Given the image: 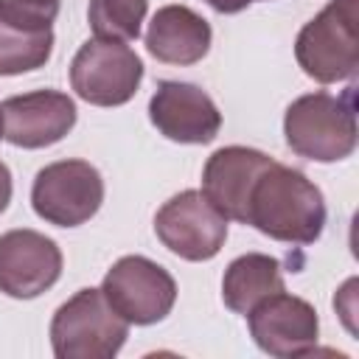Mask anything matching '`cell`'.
Masks as SVG:
<instances>
[{
  "label": "cell",
  "instance_id": "7c38bea8",
  "mask_svg": "<svg viewBox=\"0 0 359 359\" xmlns=\"http://www.w3.org/2000/svg\"><path fill=\"white\" fill-rule=\"evenodd\" d=\"M3 137L17 149H45L76 126V104L59 90H34L0 104Z\"/></svg>",
  "mask_w": 359,
  "mask_h": 359
},
{
  "label": "cell",
  "instance_id": "277c9868",
  "mask_svg": "<svg viewBox=\"0 0 359 359\" xmlns=\"http://www.w3.org/2000/svg\"><path fill=\"white\" fill-rule=\"evenodd\" d=\"M294 59L320 84L351 81L359 70L356 0H331L311 17L294 39Z\"/></svg>",
  "mask_w": 359,
  "mask_h": 359
},
{
  "label": "cell",
  "instance_id": "5bb4252c",
  "mask_svg": "<svg viewBox=\"0 0 359 359\" xmlns=\"http://www.w3.org/2000/svg\"><path fill=\"white\" fill-rule=\"evenodd\" d=\"M210 25L188 6H163L149 22L146 50L165 65H196L210 50Z\"/></svg>",
  "mask_w": 359,
  "mask_h": 359
},
{
  "label": "cell",
  "instance_id": "2e32d148",
  "mask_svg": "<svg viewBox=\"0 0 359 359\" xmlns=\"http://www.w3.org/2000/svg\"><path fill=\"white\" fill-rule=\"evenodd\" d=\"M53 53V31H22L0 20V76H20L45 62Z\"/></svg>",
  "mask_w": 359,
  "mask_h": 359
},
{
  "label": "cell",
  "instance_id": "9a60e30c",
  "mask_svg": "<svg viewBox=\"0 0 359 359\" xmlns=\"http://www.w3.org/2000/svg\"><path fill=\"white\" fill-rule=\"evenodd\" d=\"M283 289L280 261L264 252H247L227 264L222 278V300L236 314H250L255 303Z\"/></svg>",
  "mask_w": 359,
  "mask_h": 359
},
{
  "label": "cell",
  "instance_id": "9c48e42d",
  "mask_svg": "<svg viewBox=\"0 0 359 359\" xmlns=\"http://www.w3.org/2000/svg\"><path fill=\"white\" fill-rule=\"evenodd\" d=\"M247 323L255 345L278 359H292L314 351L320 337L314 306L297 294H289L286 289L255 303L247 314Z\"/></svg>",
  "mask_w": 359,
  "mask_h": 359
},
{
  "label": "cell",
  "instance_id": "e0dca14e",
  "mask_svg": "<svg viewBox=\"0 0 359 359\" xmlns=\"http://www.w3.org/2000/svg\"><path fill=\"white\" fill-rule=\"evenodd\" d=\"M149 0H90L87 20L95 39L132 42L140 36Z\"/></svg>",
  "mask_w": 359,
  "mask_h": 359
},
{
  "label": "cell",
  "instance_id": "8992f818",
  "mask_svg": "<svg viewBox=\"0 0 359 359\" xmlns=\"http://www.w3.org/2000/svg\"><path fill=\"white\" fill-rule=\"evenodd\" d=\"M107 303L129 325H154L177 303V283L165 266L146 255H123L101 280Z\"/></svg>",
  "mask_w": 359,
  "mask_h": 359
},
{
  "label": "cell",
  "instance_id": "8fae6325",
  "mask_svg": "<svg viewBox=\"0 0 359 359\" xmlns=\"http://www.w3.org/2000/svg\"><path fill=\"white\" fill-rule=\"evenodd\" d=\"M149 118L154 129L174 143H210L222 129V112L213 98L191 81H160L151 101Z\"/></svg>",
  "mask_w": 359,
  "mask_h": 359
},
{
  "label": "cell",
  "instance_id": "ac0fdd59",
  "mask_svg": "<svg viewBox=\"0 0 359 359\" xmlns=\"http://www.w3.org/2000/svg\"><path fill=\"white\" fill-rule=\"evenodd\" d=\"M62 0H0V20L22 31H50Z\"/></svg>",
  "mask_w": 359,
  "mask_h": 359
},
{
  "label": "cell",
  "instance_id": "6da1fadb",
  "mask_svg": "<svg viewBox=\"0 0 359 359\" xmlns=\"http://www.w3.org/2000/svg\"><path fill=\"white\" fill-rule=\"evenodd\" d=\"M247 224L283 244H314L325 227L323 191L303 171L275 160L250 191Z\"/></svg>",
  "mask_w": 359,
  "mask_h": 359
},
{
  "label": "cell",
  "instance_id": "ba28073f",
  "mask_svg": "<svg viewBox=\"0 0 359 359\" xmlns=\"http://www.w3.org/2000/svg\"><path fill=\"white\" fill-rule=\"evenodd\" d=\"M154 233L165 250L185 261H210L227 238V219L202 191H182L154 213Z\"/></svg>",
  "mask_w": 359,
  "mask_h": 359
},
{
  "label": "cell",
  "instance_id": "d6986e66",
  "mask_svg": "<svg viewBox=\"0 0 359 359\" xmlns=\"http://www.w3.org/2000/svg\"><path fill=\"white\" fill-rule=\"evenodd\" d=\"M213 11H219V14H238V11H244L252 0H205Z\"/></svg>",
  "mask_w": 359,
  "mask_h": 359
},
{
  "label": "cell",
  "instance_id": "5b68a950",
  "mask_svg": "<svg viewBox=\"0 0 359 359\" xmlns=\"http://www.w3.org/2000/svg\"><path fill=\"white\" fill-rule=\"evenodd\" d=\"M143 81L140 56L115 39H87L70 62V87L93 107H121Z\"/></svg>",
  "mask_w": 359,
  "mask_h": 359
},
{
  "label": "cell",
  "instance_id": "3957f363",
  "mask_svg": "<svg viewBox=\"0 0 359 359\" xmlns=\"http://www.w3.org/2000/svg\"><path fill=\"white\" fill-rule=\"evenodd\" d=\"M129 337V323L107 303L101 289H79L50 320L56 359H112Z\"/></svg>",
  "mask_w": 359,
  "mask_h": 359
},
{
  "label": "cell",
  "instance_id": "30bf717a",
  "mask_svg": "<svg viewBox=\"0 0 359 359\" xmlns=\"http://www.w3.org/2000/svg\"><path fill=\"white\" fill-rule=\"evenodd\" d=\"M62 275V250L36 230H8L0 236V292L31 300L48 292Z\"/></svg>",
  "mask_w": 359,
  "mask_h": 359
},
{
  "label": "cell",
  "instance_id": "44dd1931",
  "mask_svg": "<svg viewBox=\"0 0 359 359\" xmlns=\"http://www.w3.org/2000/svg\"><path fill=\"white\" fill-rule=\"evenodd\" d=\"M0 137H3V109H0Z\"/></svg>",
  "mask_w": 359,
  "mask_h": 359
},
{
  "label": "cell",
  "instance_id": "ffe728a7",
  "mask_svg": "<svg viewBox=\"0 0 359 359\" xmlns=\"http://www.w3.org/2000/svg\"><path fill=\"white\" fill-rule=\"evenodd\" d=\"M8 202H11V171L0 160V213L8 208Z\"/></svg>",
  "mask_w": 359,
  "mask_h": 359
},
{
  "label": "cell",
  "instance_id": "52a82bcc",
  "mask_svg": "<svg viewBox=\"0 0 359 359\" xmlns=\"http://www.w3.org/2000/svg\"><path fill=\"white\" fill-rule=\"evenodd\" d=\"M104 202V180L87 160H59L36 171L31 205L39 219L56 227L90 222Z\"/></svg>",
  "mask_w": 359,
  "mask_h": 359
},
{
  "label": "cell",
  "instance_id": "7a4b0ae2",
  "mask_svg": "<svg viewBox=\"0 0 359 359\" xmlns=\"http://www.w3.org/2000/svg\"><path fill=\"white\" fill-rule=\"evenodd\" d=\"M283 135L297 157L314 163H337L356 149V107L353 87L342 95L309 93L289 104Z\"/></svg>",
  "mask_w": 359,
  "mask_h": 359
},
{
  "label": "cell",
  "instance_id": "4fadbf2b",
  "mask_svg": "<svg viewBox=\"0 0 359 359\" xmlns=\"http://www.w3.org/2000/svg\"><path fill=\"white\" fill-rule=\"evenodd\" d=\"M275 160L250 146H224L213 151L202 168V194L224 216L247 224V202L255 180Z\"/></svg>",
  "mask_w": 359,
  "mask_h": 359
}]
</instances>
